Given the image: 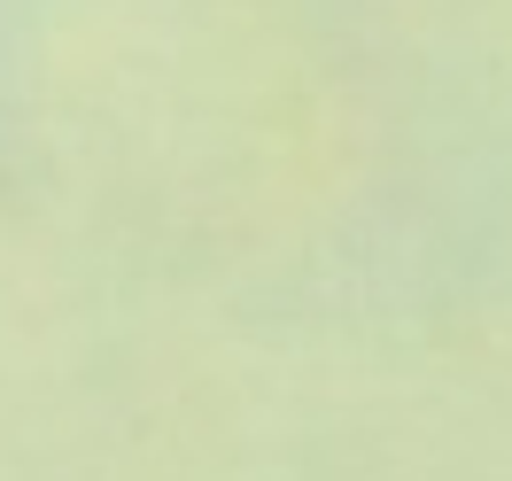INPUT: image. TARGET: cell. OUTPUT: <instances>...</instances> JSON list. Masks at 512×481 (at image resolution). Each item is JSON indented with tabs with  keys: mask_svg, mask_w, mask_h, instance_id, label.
Segmentation results:
<instances>
[]
</instances>
